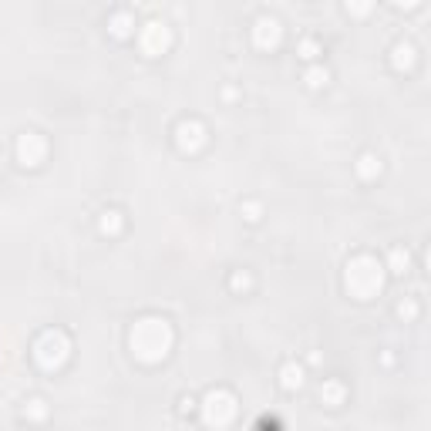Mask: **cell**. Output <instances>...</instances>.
<instances>
[{
  "instance_id": "cell-1",
  "label": "cell",
  "mask_w": 431,
  "mask_h": 431,
  "mask_svg": "<svg viewBox=\"0 0 431 431\" xmlns=\"http://www.w3.org/2000/svg\"><path fill=\"white\" fill-rule=\"evenodd\" d=\"M172 344H176V330L165 317H139L128 330V347H132L135 361H142V364L165 361Z\"/></svg>"
},
{
  "instance_id": "cell-2",
  "label": "cell",
  "mask_w": 431,
  "mask_h": 431,
  "mask_svg": "<svg viewBox=\"0 0 431 431\" xmlns=\"http://www.w3.org/2000/svg\"><path fill=\"white\" fill-rule=\"evenodd\" d=\"M384 263H381L378 256L371 253H361L354 260H347V267H344V287L347 293L354 297V300H374L381 290H384Z\"/></svg>"
},
{
  "instance_id": "cell-3",
  "label": "cell",
  "mask_w": 431,
  "mask_h": 431,
  "mask_svg": "<svg viewBox=\"0 0 431 431\" xmlns=\"http://www.w3.org/2000/svg\"><path fill=\"white\" fill-rule=\"evenodd\" d=\"M31 357H34V364H38L41 371L54 374V371H61L64 364H68V357H71V337L58 327L44 330L38 341H34V347H31Z\"/></svg>"
},
{
  "instance_id": "cell-4",
  "label": "cell",
  "mask_w": 431,
  "mask_h": 431,
  "mask_svg": "<svg viewBox=\"0 0 431 431\" xmlns=\"http://www.w3.org/2000/svg\"><path fill=\"white\" fill-rule=\"evenodd\" d=\"M236 411H240V401H236V394L226 391V388H213V391H206V398L199 401V415H203V421L209 428H226V425H233Z\"/></svg>"
},
{
  "instance_id": "cell-5",
  "label": "cell",
  "mask_w": 431,
  "mask_h": 431,
  "mask_svg": "<svg viewBox=\"0 0 431 431\" xmlns=\"http://www.w3.org/2000/svg\"><path fill=\"white\" fill-rule=\"evenodd\" d=\"M139 44L149 58H159V54H165L172 48V27L165 24V21H149V24L142 27Z\"/></svg>"
},
{
  "instance_id": "cell-6",
  "label": "cell",
  "mask_w": 431,
  "mask_h": 431,
  "mask_svg": "<svg viewBox=\"0 0 431 431\" xmlns=\"http://www.w3.org/2000/svg\"><path fill=\"white\" fill-rule=\"evenodd\" d=\"M206 139H209V132H206V125L199 122V118H182V122L176 125V145L186 155L199 152V149L206 145Z\"/></svg>"
},
{
  "instance_id": "cell-7",
  "label": "cell",
  "mask_w": 431,
  "mask_h": 431,
  "mask_svg": "<svg viewBox=\"0 0 431 431\" xmlns=\"http://www.w3.org/2000/svg\"><path fill=\"white\" fill-rule=\"evenodd\" d=\"M44 159H48V142H44V135L41 132H24L17 139V162L24 165V169H38Z\"/></svg>"
},
{
  "instance_id": "cell-8",
  "label": "cell",
  "mask_w": 431,
  "mask_h": 431,
  "mask_svg": "<svg viewBox=\"0 0 431 431\" xmlns=\"http://www.w3.org/2000/svg\"><path fill=\"white\" fill-rule=\"evenodd\" d=\"M280 41H283V24L273 14H260L253 21V44L260 51H273V48H280Z\"/></svg>"
},
{
  "instance_id": "cell-9",
  "label": "cell",
  "mask_w": 431,
  "mask_h": 431,
  "mask_svg": "<svg viewBox=\"0 0 431 431\" xmlns=\"http://www.w3.org/2000/svg\"><path fill=\"white\" fill-rule=\"evenodd\" d=\"M415 61H418V48H415L411 41H398V44L391 48V64L398 68V71H411Z\"/></svg>"
},
{
  "instance_id": "cell-10",
  "label": "cell",
  "mask_w": 431,
  "mask_h": 431,
  "mask_svg": "<svg viewBox=\"0 0 431 431\" xmlns=\"http://www.w3.org/2000/svg\"><path fill=\"white\" fill-rule=\"evenodd\" d=\"M320 401L327 408H341L344 401H347V388H344V381H324L320 384Z\"/></svg>"
},
{
  "instance_id": "cell-11",
  "label": "cell",
  "mask_w": 431,
  "mask_h": 431,
  "mask_svg": "<svg viewBox=\"0 0 431 431\" xmlns=\"http://www.w3.org/2000/svg\"><path fill=\"white\" fill-rule=\"evenodd\" d=\"M280 384H283L287 391H300V388H304V364L287 361V364L280 368Z\"/></svg>"
},
{
  "instance_id": "cell-12",
  "label": "cell",
  "mask_w": 431,
  "mask_h": 431,
  "mask_svg": "<svg viewBox=\"0 0 431 431\" xmlns=\"http://www.w3.org/2000/svg\"><path fill=\"white\" fill-rule=\"evenodd\" d=\"M354 169H357V179H364V182H374V179L381 176V169H384V165H381V155L364 152L361 159H357Z\"/></svg>"
},
{
  "instance_id": "cell-13",
  "label": "cell",
  "mask_w": 431,
  "mask_h": 431,
  "mask_svg": "<svg viewBox=\"0 0 431 431\" xmlns=\"http://www.w3.org/2000/svg\"><path fill=\"white\" fill-rule=\"evenodd\" d=\"M132 27H135V14L132 11H115L112 17H108V31H112L115 38H128Z\"/></svg>"
},
{
  "instance_id": "cell-14",
  "label": "cell",
  "mask_w": 431,
  "mask_h": 431,
  "mask_svg": "<svg viewBox=\"0 0 431 431\" xmlns=\"http://www.w3.org/2000/svg\"><path fill=\"white\" fill-rule=\"evenodd\" d=\"M122 226H125V219H122V213H118V209H105L102 219H98V229H102L105 236H118V233H122Z\"/></svg>"
},
{
  "instance_id": "cell-15",
  "label": "cell",
  "mask_w": 431,
  "mask_h": 431,
  "mask_svg": "<svg viewBox=\"0 0 431 431\" xmlns=\"http://www.w3.org/2000/svg\"><path fill=\"white\" fill-rule=\"evenodd\" d=\"M408 267H411V256H408V250H401V246H394L391 253H388V267L391 273H408Z\"/></svg>"
},
{
  "instance_id": "cell-16",
  "label": "cell",
  "mask_w": 431,
  "mask_h": 431,
  "mask_svg": "<svg viewBox=\"0 0 431 431\" xmlns=\"http://www.w3.org/2000/svg\"><path fill=\"white\" fill-rule=\"evenodd\" d=\"M24 418L27 421H44L48 418V401H44V398H27L24 401Z\"/></svg>"
},
{
  "instance_id": "cell-17",
  "label": "cell",
  "mask_w": 431,
  "mask_h": 431,
  "mask_svg": "<svg viewBox=\"0 0 431 431\" xmlns=\"http://www.w3.org/2000/svg\"><path fill=\"white\" fill-rule=\"evenodd\" d=\"M304 81H307V88H324L330 81V71L327 68H320V64H314V68H307L304 71Z\"/></svg>"
},
{
  "instance_id": "cell-18",
  "label": "cell",
  "mask_w": 431,
  "mask_h": 431,
  "mask_svg": "<svg viewBox=\"0 0 431 431\" xmlns=\"http://www.w3.org/2000/svg\"><path fill=\"white\" fill-rule=\"evenodd\" d=\"M229 287H233V290H236V293H246V290H250V287H253V277H250L246 270H236V273L229 277Z\"/></svg>"
},
{
  "instance_id": "cell-19",
  "label": "cell",
  "mask_w": 431,
  "mask_h": 431,
  "mask_svg": "<svg viewBox=\"0 0 431 431\" xmlns=\"http://www.w3.org/2000/svg\"><path fill=\"white\" fill-rule=\"evenodd\" d=\"M297 54H300V58H307V61H314V58L320 54V44L314 38H304L300 44H297Z\"/></svg>"
},
{
  "instance_id": "cell-20",
  "label": "cell",
  "mask_w": 431,
  "mask_h": 431,
  "mask_svg": "<svg viewBox=\"0 0 431 431\" xmlns=\"http://www.w3.org/2000/svg\"><path fill=\"white\" fill-rule=\"evenodd\" d=\"M398 317H401V320H415V317H418V304H415L411 297H405V300L398 304Z\"/></svg>"
},
{
  "instance_id": "cell-21",
  "label": "cell",
  "mask_w": 431,
  "mask_h": 431,
  "mask_svg": "<svg viewBox=\"0 0 431 431\" xmlns=\"http://www.w3.org/2000/svg\"><path fill=\"white\" fill-rule=\"evenodd\" d=\"M240 213L246 216L250 223H256V219H260V213H263V206H260V203H253V199H246V203L240 206Z\"/></svg>"
},
{
  "instance_id": "cell-22",
  "label": "cell",
  "mask_w": 431,
  "mask_h": 431,
  "mask_svg": "<svg viewBox=\"0 0 431 431\" xmlns=\"http://www.w3.org/2000/svg\"><path fill=\"white\" fill-rule=\"evenodd\" d=\"M347 14H354V17H364V14H371V4H347Z\"/></svg>"
},
{
  "instance_id": "cell-23",
  "label": "cell",
  "mask_w": 431,
  "mask_h": 431,
  "mask_svg": "<svg viewBox=\"0 0 431 431\" xmlns=\"http://www.w3.org/2000/svg\"><path fill=\"white\" fill-rule=\"evenodd\" d=\"M192 408H196V401H192L189 394H186V398H182V401H179V411H182V415H189Z\"/></svg>"
}]
</instances>
